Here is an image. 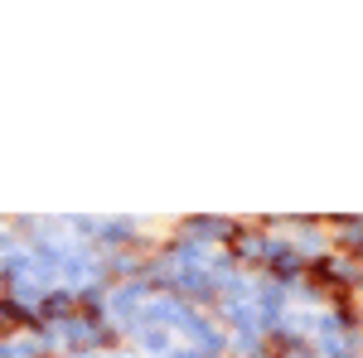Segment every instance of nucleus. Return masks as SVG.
Instances as JSON below:
<instances>
[{
  "label": "nucleus",
  "mask_w": 363,
  "mask_h": 358,
  "mask_svg": "<svg viewBox=\"0 0 363 358\" xmlns=\"http://www.w3.org/2000/svg\"><path fill=\"white\" fill-rule=\"evenodd\" d=\"M25 325H34V315H29L20 301H0V334L10 330H25Z\"/></svg>",
  "instance_id": "obj_1"
},
{
  "label": "nucleus",
  "mask_w": 363,
  "mask_h": 358,
  "mask_svg": "<svg viewBox=\"0 0 363 358\" xmlns=\"http://www.w3.org/2000/svg\"><path fill=\"white\" fill-rule=\"evenodd\" d=\"M68 310H73L68 296H44V315H49V320H68Z\"/></svg>",
  "instance_id": "obj_2"
}]
</instances>
